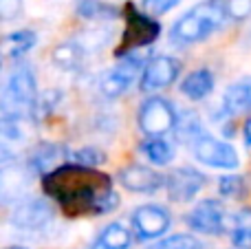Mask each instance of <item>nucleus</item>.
<instances>
[{
  "mask_svg": "<svg viewBox=\"0 0 251 249\" xmlns=\"http://www.w3.org/2000/svg\"><path fill=\"white\" fill-rule=\"evenodd\" d=\"M53 219V210L44 199L26 197L22 201H18L11 210V225L20 232H38V229L47 227Z\"/></svg>",
  "mask_w": 251,
  "mask_h": 249,
  "instance_id": "nucleus-9",
  "label": "nucleus"
},
{
  "mask_svg": "<svg viewBox=\"0 0 251 249\" xmlns=\"http://www.w3.org/2000/svg\"><path fill=\"white\" fill-rule=\"evenodd\" d=\"M181 126L183 128L178 130V135H181L183 144L192 150V154L201 163H205L209 168H218V170H234V168H238L240 159L234 146L212 137L196 119L183 122Z\"/></svg>",
  "mask_w": 251,
  "mask_h": 249,
  "instance_id": "nucleus-3",
  "label": "nucleus"
},
{
  "mask_svg": "<svg viewBox=\"0 0 251 249\" xmlns=\"http://www.w3.org/2000/svg\"><path fill=\"white\" fill-rule=\"evenodd\" d=\"M231 243L236 249H251V210H240L231 216Z\"/></svg>",
  "mask_w": 251,
  "mask_h": 249,
  "instance_id": "nucleus-24",
  "label": "nucleus"
},
{
  "mask_svg": "<svg viewBox=\"0 0 251 249\" xmlns=\"http://www.w3.org/2000/svg\"><path fill=\"white\" fill-rule=\"evenodd\" d=\"M132 227L141 241H152L168 232L170 214L161 205H141L132 214Z\"/></svg>",
  "mask_w": 251,
  "mask_h": 249,
  "instance_id": "nucleus-14",
  "label": "nucleus"
},
{
  "mask_svg": "<svg viewBox=\"0 0 251 249\" xmlns=\"http://www.w3.org/2000/svg\"><path fill=\"white\" fill-rule=\"evenodd\" d=\"M126 29L122 35V44L117 47V57L130 55L134 51H143L148 44H152L161 33V25L146 11H139L134 4H126L124 9Z\"/></svg>",
  "mask_w": 251,
  "mask_h": 249,
  "instance_id": "nucleus-5",
  "label": "nucleus"
},
{
  "mask_svg": "<svg viewBox=\"0 0 251 249\" xmlns=\"http://www.w3.org/2000/svg\"><path fill=\"white\" fill-rule=\"evenodd\" d=\"M69 154L71 150H66L62 144H53V141H42L38 144L29 154V170L33 172L35 176H44L49 172H53L55 168L69 163Z\"/></svg>",
  "mask_w": 251,
  "mask_h": 249,
  "instance_id": "nucleus-15",
  "label": "nucleus"
},
{
  "mask_svg": "<svg viewBox=\"0 0 251 249\" xmlns=\"http://www.w3.org/2000/svg\"><path fill=\"white\" fill-rule=\"evenodd\" d=\"M227 20V7L223 0H205L185 11L174 22L170 38L174 44H196L218 31Z\"/></svg>",
  "mask_w": 251,
  "mask_h": 249,
  "instance_id": "nucleus-2",
  "label": "nucleus"
},
{
  "mask_svg": "<svg viewBox=\"0 0 251 249\" xmlns=\"http://www.w3.org/2000/svg\"><path fill=\"white\" fill-rule=\"evenodd\" d=\"M25 117H0V166L16 161L29 144Z\"/></svg>",
  "mask_w": 251,
  "mask_h": 249,
  "instance_id": "nucleus-10",
  "label": "nucleus"
},
{
  "mask_svg": "<svg viewBox=\"0 0 251 249\" xmlns=\"http://www.w3.org/2000/svg\"><path fill=\"white\" fill-rule=\"evenodd\" d=\"M33 181V172L29 170L26 163L16 166V163H7L0 166V205L4 203H13L29 197V188Z\"/></svg>",
  "mask_w": 251,
  "mask_h": 249,
  "instance_id": "nucleus-11",
  "label": "nucleus"
},
{
  "mask_svg": "<svg viewBox=\"0 0 251 249\" xmlns=\"http://www.w3.org/2000/svg\"><path fill=\"white\" fill-rule=\"evenodd\" d=\"M214 91V75L207 69H199L194 73H190L181 84V93L187 100L201 101Z\"/></svg>",
  "mask_w": 251,
  "mask_h": 249,
  "instance_id": "nucleus-19",
  "label": "nucleus"
},
{
  "mask_svg": "<svg viewBox=\"0 0 251 249\" xmlns=\"http://www.w3.org/2000/svg\"><path fill=\"white\" fill-rule=\"evenodd\" d=\"M130 243H132L130 229H126L122 223H110L108 227L101 229L91 249H128Z\"/></svg>",
  "mask_w": 251,
  "mask_h": 249,
  "instance_id": "nucleus-22",
  "label": "nucleus"
},
{
  "mask_svg": "<svg viewBox=\"0 0 251 249\" xmlns=\"http://www.w3.org/2000/svg\"><path fill=\"white\" fill-rule=\"evenodd\" d=\"M187 225L194 232L218 236V234H223L225 229L231 227V216L227 214L223 203L214 201V199H205L187 214Z\"/></svg>",
  "mask_w": 251,
  "mask_h": 249,
  "instance_id": "nucleus-8",
  "label": "nucleus"
},
{
  "mask_svg": "<svg viewBox=\"0 0 251 249\" xmlns=\"http://www.w3.org/2000/svg\"><path fill=\"white\" fill-rule=\"evenodd\" d=\"M7 249H26V247H20V245H13V247H7Z\"/></svg>",
  "mask_w": 251,
  "mask_h": 249,
  "instance_id": "nucleus-32",
  "label": "nucleus"
},
{
  "mask_svg": "<svg viewBox=\"0 0 251 249\" xmlns=\"http://www.w3.org/2000/svg\"><path fill=\"white\" fill-rule=\"evenodd\" d=\"M143 154L148 157V161H152L154 166H168L174 159V146L170 141H165L163 137H150L141 144Z\"/></svg>",
  "mask_w": 251,
  "mask_h": 249,
  "instance_id": "nucleus-23",
  "label": "nucleus"
},
{
  "mask_svg": "<svg viewBox=\"0 0 251 249\" xmlns=\"http://www.w3.org/2000/svg\"><path fill=\"white\" fill-rule=\"evenodd\" d=\"M146 62H148V55L143 51H134V53H130V55L119 57V64L115 66V69H110L108 73L101 77V82H100L101 95L108 97V100L122 97L124 93L132 86L134 77L143 71Z\"/></svg>",
  "mask_w": 251,
  "mask_h": 249,
  "instance_id": "nucleus-7",
  "label": "nucleus"
},
{
  "mask_svg": "<svg viewBox=\"0 0 251 249\" xmlns=\"http://www.w3.org/2000/svg\"><path fill=\"white\" fill-rule=\"evenodd\" d=\"M84 47L77 42H62L53 49L51 60L55 66H60L62 71H77L84 64Z\"/></svg>",
  "mask_w": 251,
  "mask_h": 249,
  "instance_id": "nucleus-20",
  "label": "nucleus"
},
{
  "mask_svg": "<svg viewBox=\"0 0 251 249\" xmlns=\"http://www.w3.org/2000/svg\"><path fill=\"white\" fill-rule=\"evenodd\" d=\"M178 2H181V0H143V11H146L148 16L156 18V16H163V13L172 11Z\"/></svg>",
  "mask_w": 251,
  "mask_h": 249,
  "instance_id": "nucleus-29",
  "label": "nucleus"
},
{
  "mask_svg": "<svg viewBox=\"0 0 251 249\" xmlns=\"http://www.w3.org/2000/svg\"><path fill=\"white\" fill-rule=\"evenodd\" d=\"M75 11L82 20H93V22H101V20H115L119 16V9L110 2L104 0H77Z\"/></svg>",
  "mask_w": 251,
  "mask_h": 249,
  "instance_id": "nucleus-21",
  "label": "nucleus"
},
{
  "mask_svg": "<svg viewBox=\"0 0 251 249\" xmlns=\"http://www.w3.org/2000/svg\"><path fill=\"white\" fill-rule=\"evenodd\" d=\"M163 185L174 203H190L205 185V176L194 168H176L163 179Z\"/></svg>",
  "mask_w": 251,
  "mask_h": 249,
  "instance_id": "nucleus-13",
  "label": "nucleus"
},
{
  "mask_svg": "<svg viewBox=\"0 0 251 249\" xmlns=\"http://www.w3.org/2000/svg\"><path fill=\"white\" fill-rule=\"evenodd\" d=\"M148 249H203L199 238L190 236V234H174V236L165 238V241L156 243V245Z\"/></svg>",
  "mask_w": 251,
  "mask_h": 249,
  "instance_id": "nucleus-27",
  "label": "nucleus"
},
{
  "mask_svg": "<svg viewBox=\"0 0 251 249\" xmlns=\"http://www.w3.org/2000/svg\"><path fill=\"white\" fill-rule=\"evenodd\" d=\"M227 18L231 20H245L251 16V0H227Z\"/></svg>",
  "mask_w": 251,
  "mask_h": 249,
  "instance_id": "nucleus-30",
  "label": "nucleus"
},
{
  "mask_svg": "<svg viewBox=\"0 0 251 249\" xmlns=\"http://www.w3.org/2000/svg\"><path fill=\"white\" fill-rule=\"evenodd\" d=\"M35 100H38V82L33 69L29 64H18L0 93V113L2 117L29 119Z\"/></svg>",
  "mask_w": 251,
  "mask_h": 249,
  "instance_id": "nucleus-4",
  "label": "nucleus"
},
{
  "mask_svg": "<svg viewBox=\"0 0 251 249\" xmlns=\"http://www.w3.org/2000/svg\"><path fill=\"white\" fill-rule=\"evenodd\" d=\"M218 190L225 199H243L247 194V179L243 174H227L221 176Z\"/></svg>",
  "mask_w": 251,
  "mask_h": 249,
  "instance_id": "nucleus-25",
  "label": "nucleus"
},
{
  "mask_svg": "<svg viewBox=\"0 0 251 249\" xmlns=\"http://www.w3.org/2000/svg\"><path fill=\"white\" fill-rule=\"evenodd\" d=\"M181 73V62L172 55H156L146 62L141 71V91L152 93L174 84Z\"/></svg>",
  "mask_w": 251,
  "mask_h": 249,
  "instance_id": "nucleus-12",
  "label": "nucleus"
},
{
  "mask_svg": "<svg viewBox=\"0 0 251 249\" xmlns=\"http://www.w3.org/2000/svg\"><path fill=\"white\" fill-rule=\"evenodd\" d=\"M104 161H106V154L100 148H95V146L79 148L69 154V163H77V166H84V168H97Z\"/></svg>",
  "mask_w": 251,
  "mask_h": 249,
  "instance_id": "nucleus-26",
  "label": "nucleus"
},
{
  "mask_svg": "<svg viewBox=\"0 0 251 249\" xmlns=\"http://www.w3.org/2000/svg\"><path fill=\"white\" fill-rule=\"evenodd\" d=\"M38 44V35L29 29L11 31L0 38V57H22Z\"/></svg>",
  "mask_w": 251,
  "mask_h": 249,
  "instance_id": "nucleus-18",
  "label": "nucleus"
},
{
  "mask_svg": "<svg viewBox=\"0 0 251 249\" xmlns=\"http://www.w3.org/2000/svg\"><path fill=\"white\" fill-rule=\"evenodd\" d=\"M251 110V77H243L234 82L223 95V113L234 117Z\"/></svg>",
  "mask_w": 251,
  "mask_h": 249,
  "instance_id": "nucleus-17",
  "label": "nucleus"
},
{
  "mask_svg": "<svg viewBox=\"0 0 251 249\" xmlns=\"http://www.w3.org/2000/svg\"><path fill=\"white\" fill-rule=\"evenodd\" d=\"M245 139H247V144L251 146V119L245 124Z\"/></svg>",
  "mask_w": 251,
  "mask_h": 249,
  "instance_id": "nucleus-31",
  "label": "nucleus"
},
{
  "mask_svg": "<svg viewBox=\"0 0 251 249\" xmlns=\"http://www.w3.org/2000/svg\"><path fill=\"white\" fill-rule=\"evenodd\" d=\"M163 179L159 172H154L148 166H126L124 170H119V181L126 190L130 192H139V194H152L159 188H163Z\"/></svg>",
  "mask_w": 251,
  "mask_h": 249,
  "instance_id": "nucleus-16",
  "label": "nucleus"
},
{
  "mask_svg": "<svg viewBox=\"0 0 251 249\" xmlns=\"http://www.w3.org/2000/svg\"><path fill=\"white\" fill-rule=\"evenodd\" d=\"M25 2L22 0H0V22H13L22 16Z\"/></svg>",
  "mask_w": 251,
  "mask_h": 249,
  "instance_id": "nucleus-28",
  "label": "nucleus"
},
{
  "mask_svg": "<svg viewBox=\"0 0 251 249\" xmlns=\"http://www.w3.org/2000/svg\"><path fill=\"white\" fill-rule=\"evenodd\" d=\"M137 122L141 132L150 139V137H163L170 130H174L178 122V115L168 100H163V97H148L141 104V108H139Z\"/></svg>",
  "mask_w": 251,
  "mask_h": 249,
  "instance_id": "nucleus-6",
  "label": "nucleus"
},
{
  "mask_svg": "<svg viewBox=\"0 0 251 249\" xmlns=\"http://www.w3.org/2000/svg\"><path fill=\"white\" fill-rule=\"evenodd\" d=\"M42 190L66 216L108 214L119 205L113 179L97 168L64 163L42 176Z\"/></svg>",
  "mask_w": 251,
  "mask_h": 249,
  "instance_id": "nucleus-1",
  "label": "nucleus"
}]
</instances>
